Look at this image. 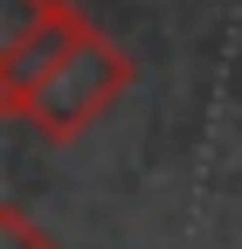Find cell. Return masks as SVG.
<instances>
[{"instance_id": "2", "label": "cell", "mask_w": 242, "mask_h": 249, "mask_svg": "<svg viewBox=\"0 0 242 249\" xmlns=\"http://www.w3.org/2000/svg\"><path fill=\"white\" fill-rule=\"evenodd\" d=\"M90 14L69 7V0H0V70L14 62H35L55 42H69Z\"/></svg>"}, {"instance_id": "3", "label": "cell", "mask_w": 242, "mask_h": 249, "mask_svg": "<svg viewBox=\"0 0 242 249\" xmlns=\"http://www.w3.org/2000/svg\"><path fill=\"white\" fill-rule=\"evenodd\" d=\"M0 249H63L49 229H35V214L14 208V201H0Z\"/></svg>"}, {"instance_id": "1", "label": "cell", "mask_w": 242, "mask_h": 249, "mask_svg": "<svg viewBox=\"0 0 242 249\" xmlns=\"http://www.w3.org/2000/svg\"><path fill=\"white\" fill-rule=\"evenodd\" d=\"M132 83H138L132 49H118L104 28L83 21L76 35L55 42L49 55L0 70V111H7V118H28L49 145H76Z\"/></svg>"}]
</instances>
